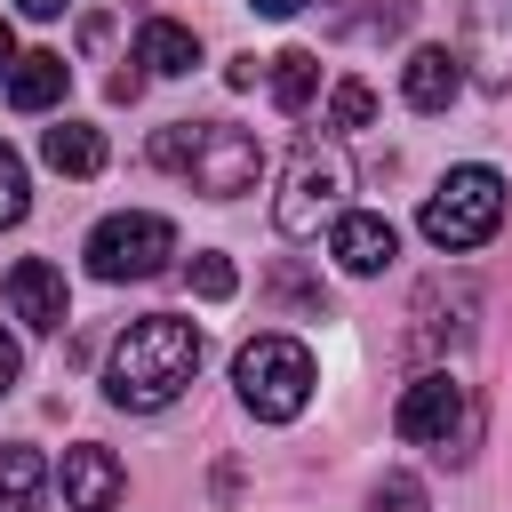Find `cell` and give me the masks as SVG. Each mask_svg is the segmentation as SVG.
Instances as JSON below:
<instances>
[{"label":"cell","instance_id":"obj_1","mask_svg":"<svg viewBox=\"0 0 512 512\" xmlns=\"http://www.w3.org/2000/svg\"><path fill=\"white\" fill-rule=\"evenodd\" d=\"M192 368H200V328L176 320V312H144V320H128V328L112 336V352H104V400L152 416V408H168V400L192 384Z\"/></svg>","mask_w":512,"mask_h":512},{"label":"cell","instance_id":"obj_2","mask_svg":"<svg viewBox=\"0 0 512 512\" xmlns=\"http://www.w3.org/2000/svg\"><path fill=\"white\" fill-rule=\"evenodd\" d=\"M152 160L192 176V192H208V200H240L264 176V144L232 120H176V128L152 136Z\"/></svg>","mask_w":512,"mask_h":512},{"label":"cell","instance_id":"obj_3","mask_svg":"<svg viewBox=\"0 0 512 512\" xmlns=\"http://www.w3.org/2000/svg\"><path fill=\"white\" fill-rule=\"evenodd\" d=\"M232 392L256 424H296L312 408V352L296 336H256L232 352Z\"/></svg>","mask_w":512,"mask_h":512},{"label":"cell","instance_id":"obj_4","mask_svg":"<svg viewBox=\"0 0 512 512\" xmlns=\"http://www.w3.org/2000/svg\"><path fill=\"white\" fill-rule=\"evenodd\" d=\"M392 424H400V440H416V448H432V456L464 464V456H472V440H480V400H472V384H456L448 368H424V376L400 392Z\"/></svg>","mask_w":512,"mask_h":512},{"label":"cell","instance_id":"obj_5","mask_svg":"<svg viewBox=\"0 0 512 512\" xmlns=\"http://www.w3.org/2000/svg\"><path fill=\"white\" fill-rule=\"evenodd\" d=\"M416 224H424V240H432V248H448V256L480 248V240L504 224V176H496V168H480V160H472V168H448Z\"/></svg>","mask_w":512,"mask_h":512},{"label":"cell","instance_id":"obj_6","mask_svg":"<svg viewBox=\"0 0 512 512\" xmlns=\"http://www.w3.org/2000/svg\"><path fill=\"white\" fill-rule=\"evenodd\" d=\"M344 192H352V160H344L336 144H304V152L288 160V176H280L272 224H280L288 240H312L320 224L344 216Z\"/></svg>","mask_w":512,"mask_h":512},{"label":"cell","instance_id":"obj_7","mask_svg":"<svg viewBox=\"0 0 512 512\" xmlns=\"http://www.w3.org/2000/svg\"><path fill=\"white\" fill-rule=\"evenodd\" d=\"M168 256H176V224L152 216V208H120L88 232V272L96 280H152Z\"/></svg>","mask_w":512,"mask_h":512},{"label":"cell","instance_id":"obj_8","mask_svg":"<svg viewBox=\"0 0 512 512\" xmlns=\"http://www.w3.org/2000/svg\"><path fill=\"white\" fill-rule=\"evenodd\" d=\"M480 88H512V0H464V48Z\"/></svg>","mask_w":512,"mask_h":512},{"label":"cell","instance_id":"obj_9","mask_svg":"<svg viewBox=\"0 0 512 512\" xmlns=\"http://www.w3.org/2000/svg\"><path fill=\"white\" fill-rule=\"evenodd\" d=\"M0 296H8V312H16L24 328H64V320H72V296H64V272H56L48 256H24V264H8V280H0Z\"/></svg>","mask_w":512,"mask_h":512},{"label":"cell","instance_id":"obj_10","mask_svg":"<svg viewBox=\"0 0 512 512\" xmlns=\"http://www.w3.org/2000/svg\"><path fill=\"white\" fill-rule=\"evenodd\" d=\"M56 488H64V504L72 512H112L120 504V488H128V472H120V456L112 448H64V464H56Z\"/></svg>","mask_w":512,"mask_h":512},{"label":"cell","instance_id":"obj_11","mask_svg":"<svg viewBox=\"0 0 512 512\" xmlns=\"http://www.w3.org/2000/svg\"><path fill=\"white\" fill-rule=\"evenodd\" d=\"M328 256H336L344 272H360V280H368V272H384V264L400 256V232H392L384 216H360V208H344V216L328 224Z\"/></svg>","mask_w":512,"mask_h":512},{"label":"cell","instance_id":"obj_12","mask_svg":"<svg viewBox=\"0 0 512 512\" xmlns=\"http://www.w3.org/2000/svg\"><path fill=\"white\" fill-rule=\"evenodd\" d=\"M456 88H464V56H448V48H408V64H400V96H408L416 112H448Z\"/></svg>","mask_w":512,"mask_h":512},{"label":"cell","instance_id":"obj_13","mask_svg":"<svg viewBox=\"0 0 512 512\" xmlns=\"http://www.w3.org/2000/svg\"><path fill=\"white\" fill-rule=\"evenodd\" d=\"M64 88H72V64H64L56 48H32V56L8 64V104H16V112H48Z\"/></svg>","mask_w":512,"mask_h":512},{"label":"cell","instance_id":"obj_14","mask_svg":"<svg viewBox=\"0 0 512 512\" xmlns=\"http://www.w3.org/2000/svg\"><path fill=\"white\" fill-rule=\"evenodd\" d=\"M40 160L56 176H96L104 168V136L88 120H56V128H40Z\"/></svg>","mask_w":512,"mask_h":512},{"label":"cell","instance_id":"obj_15","mask_svg":"<svg viewBox=\"0 0 512 512\" xmlns=\"http://www.w3.org/2000/svg\"><path fill=\"white\" fill-rule=\"evenodd\" d=\"M136 64H144V72H192V64H200V40H192L184 24H168V16H152V24L136 32Z\"/></svg>","mask_w":512,"mask_h":512},{"label":"cell","instance_id":"obj_16","mask_svg":"<svg viewBox=\"0 0 512 512\" xmlns=\"http://www.w3.org/2000/svg\"><path fill=\"white\" fill-rule=\"evenodd\" d=\"M264 80H272V104H280V112H304L312 88H320V56H312V48H280Z\"/></svg>","mask_w":512,"mask_h":512},{"label":"cell","instance_id":"obj_17","mask_svg":"<svg viewBox=\"0 0 512 512\" xmlns=\"http://www.w3.org/2000/svg\"><path fill=\"white\" fill-rule=\"evenodd\" d=\"M48 488V464L40 448H0V512H32Z\"/></svg>","mask_w":512,"mask_h":512},{"label":"cell","instance_id":"obj_18","mask_svg":"<svg viewBox=\"0 0 512 512\" xmlns=\"http://www.w3.org/2000/svg\"><path fill=\"white\" fill-rule=\"evenodd\" d=\"M368 112H376V88L368 80H336L328 88V128H368Z\"/></svg>","mask_w":512,"mask_h":512},{"label":"cell","instance_id":"obj_19","mask_svg":"<svg viewBox=\"0 0 512 512\" xmlns=\"http://www.w3.org/2000/svg\"><path fill=\"white\" fill-rule=\"evenodd\" d=\"M24 208H32V176H24V160L0 144V232L24 224Z\"/></svg>","mask_w":512,"mask_h":512},{"label":"cell","instance_id":"obj_20","mask_svg":"<svg viewBox=\"0 0 512 512\" xmlns=\"http://www.w3.org/2000/svg\"><path fill=\"white\" fill-rule=\"evenodd\" d=\"M368 512H424V480L416 472H384L368 488Z\"/></svg>","mask_w":512,"mask_h":512},{"label":"cell","instance_id":"obj_21","mask_svg":"<svg viewBox=\"0 0 512 512\" xmlns=\"http://www.w3.org/2000/svg\"><path fill=\"white\" fill-rule=\"evenodd\" d=\"M184 280H192V296H208V304H216V296H232V264H224L216 248H200V256L184 264Z\"/></svg>","mask_w":512,"mask_h":512},{"label":"cell","instance_id":"obj_22","mask_svg":"<svg viewBox=\"0 0 512 512\" xmlns=\"http://www.w3.org/2000/svg\"><path fill=\"white\" fill-rule=\"evenodd\" d=\"M16 368H24V352H16V336H8V328H0V392H8V384H16Z\"/></svg>","mask_w":512,"mask_h":512},{"label":"cell","instance_id":"obj_23","mask_svg":"<svg viewBox=\"0 0 512 512\" xmlns=\"http://www.w3.org/2000/svg\"><path fill=\"white\" fill-rule=\"evenodd\" d=\"M16 8H24V16H64L72 0H16Z\"/></svg>","mask_w":512,"mask_h":512},{"label":"cell","instance_id":"obj_24","mask_svg":"<svg viewBox=\"0 0 512 512\" xmlns=\"http://www.w3.org/2000/svg\"><path fill=\"white\" fill-rule=\"evenodd\" d=\"M248 8H256V16H296L304 0H248Z\"/></svg>","mask_w":512,"mask_h":512},{"label":"cell","instance_id":"obj_25","mask_svg":"<svg viewBox=\"0 0 512 512\" xmlns=\"http://www.w3.org/2000/svg\"><path fill=\"white\" fill-rule=\"evenodd\" d=\"M8 64H16V32L0 24V72H8Z\"/></svg>","mask_w":512,"mask_h":512}]
</instances>
